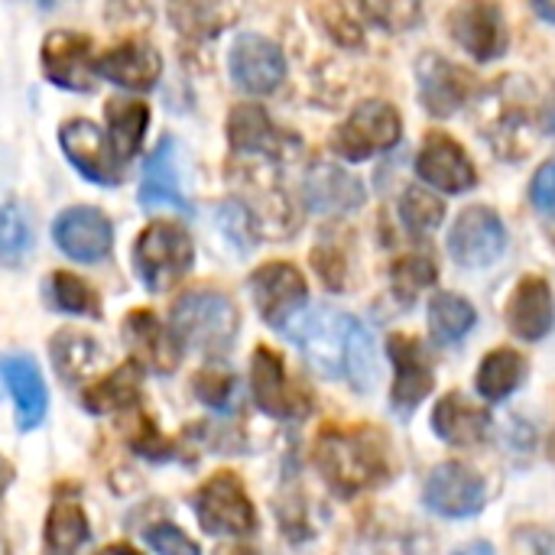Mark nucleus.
I'll return each instance as SVG.
<instances>
[{"instance_id":"nucleus-20","label":"nucleus","mask_w":555,"mask_h":555,"mask_svg":"<svg viewBox=\"0 0 555 555\" xmlns=\"http://www.w3.org/2000/svg\"><path fill=\"white\" fill-rule=\"evenodd\" d=\"M302 198L309 205V211L335 218V215H351L364 205L367 192L361 185V179H354L348 169H341L338 163H312L306 179H302Z\"/></svg>"},{"instance_id":"nucleus-5","label":"nucleus","mask_w":555,"mask_h":555,"mask_svg":"<svg viewBox=\"0 0 555 555\" xmlns=\"http://www.w3.org/2000/svg\"><path fill=\"white\" fill-rule=\"evenodd\" d=\"M354 328V315H345L338 309L319 306L306 312L296 325H286V338L299 345L306 361L325 374V377H345V358H348V338Z\"/></svg>"},{"instance_id":"nucleus-29","label":"nucleus","mask_w":555,"mask_h":555,"mask_svg":"<svg viewBox=\"0 0 555 555\" xmlns=\"http://www.w3.org/2000/svg\"><path fill=\"white\" fill-rule=\"evenodd\" d=\"M527 367H530L527 358L514 348H494L491 354H485V361L478 364V377H475L481 400L501 403L511 393H517L520 384L527 380Z\"/></svg>"},{"instance_id":"nucleus-1","label":"nucleus","mask_w":555,"mask_h":555,"mask_svg":"<svg viewBox=\"0 0 555 555\" xmlns=\"http://www.w3.org/2000/svg\"><path fill=\"white\" fill-rule=\"evenodd\" d=\"M315 468L338 498H358L393 472L387 439L371 426H328L315 439Z\"/></svg>"},{"instance_id":"nucleus-23","label":"nucleus","mask_w":555,"mask_h":555,"mask_svg":"<svg viewBox=\"0 0 555 555\" xmlns=\"http://www.w3.org/2000/svg\"><path fill=\"white\" fill-rule=\"evenodd\" d=\"M491 413L462 393H446L433 410V433L455 449H475L491 436Z\"/></svg>"},{"instance_id":"nucleus-48","label":"nucleus","mask_w":555,"mask_h":555,"mask_svg":"<svg viewBox=\"0 0 555 555\" xmlns=\"http://www.w3.org/2000/svg\"><path fill=\"white\" fill-rule=\"evenodd\" d=\"M533 3V10L546 20V23H553L555 26V0H530Z\"/></svg>"},{"instance_id":"nucleus-37","label":"nucleus","mask_w":555,"mask_h":555,"mask_svg":"<svg viewBox=\"0 0 555 555\" xmlns=\"http://www.w3.org/2000/svg\"><path fill=\"white\" fill-rule=\"evenodd\" d=\"M49 293H52V306H55L59 312H68V315H91V319L101 315V302H98L94 289H91L85 280H78L75 273H65V270L52 273Z\"/></svg>"},{"instance_id":"nucleus-35","label":"nucleus","mask_w":555,"mask_h":555,"mask_svg":"<svg viewBox=\"0 0 555 555\" xmlns=\"http://www.w3.org/2000/svg\"><path fill=\"white\" fill-rule=\"evenodd\" d=\"M345 380L358 390L367 393L377 384V348L371 332L354 319L351 338H348V358H345Z\"/></svg>"},{"instance_id":"nucleus-14","label":"nucleus","mask_w":555,"mask_h":555,"mask_svg":"<svg viewBox=\"0 0 555 555\" xmlns=\"http://www.w3.org/2000/svg\"><path fill=\"white\" fill-rule=\"evenodd\" d=\"M228 65H231L234 85L244 94H254V98L273 94L283 85V78H286V55H283V49L273 39L257 36V33H244V36L234 39Z\"/></svg>"},{"instance_id":"nucleus-50","label":"nucleus","mask_w":555,"mask_h":555,"mask_svg":"<svg viewBox=\"0 0 555 555\" xmlns=\"http://www.w3.org/2000/svg\"><path fill=\"white\" fill-rule=\"evenodd\" d=\"M98 555H140L137 550H130V546H107V550H101Z\"/></svg>"},{"instance_id":"nucleus-26","label":"nucleus","mask_w":555,"mask_h":555,"mask_svg":"<svg viewBox=\"0 0 555 555\" xmlns=\"http://www.w3.org/2000/svg\"><path fill=\"white\" fill-rule=\"evenodd\" d=\"M124 338L130 341V348L137 351V364H150L159 374H172L179 367L182 358V345L176 341V335L169 328L159 325V319L146 309L130 312L124 322Z\"/></svg>"},{"instance_id":"nucleus-11","label":"nucleus","mask_w":555,"mask_h":555,"mask_svg":"<svg viewBox=\"0 0 555 555\" xmlns=\"http://www.w3.org/2000/svg\"><path fill=\"white\" fill-rule=\"evenodd\" d=\"M250 293H254L260 319L270 328H286L299 315V309H306L309 302L306 276L293 263H283V260L263 263L250 276Z\"/></svg>"},{"instance_id":"nucleus-6","label":"nucleus","mask_w":555,"mask_h":555,"mask_svg":"<svg viewBox=\"0 0 555 555\" xmlns=\"http://www.w3.org/2000/svg\"><path fill=\"white\" fill-rule=\"evenodd\" d=\"M449 36L459 49H465L475 62L488 65L507 55L511 29L501 3L494 0H459L446 16Z\"/></svg>"},{"instance_id":"nucleus-18","label":"nucleus","mask_w":555,"mask_h":555,"mask_svg":"<svg viewBox=\"0 0 555 555\" xmlns=\"http://www.w3.org/2000/svg\"><path fill=\"white\" fill-rule=\"evenodd\" d=\"M42 72L52 85L65 91H91L94 88L91 39L68 29L49 33L42 39Z\"/></svg>"},{"instance_id":"nucleus-7","label":"nucleus","mask_w":555,"mask_h":555,"mask_svg":"<svg viewBox=\"0 0 555 555\" xmlns=\"http://www.w3.org/2000/svg\"><path fill=\"white\" fill-rule=\"evenodd\" d=\"M507 250V228L488 205H468L449 231V257L462 270L494 267Z\"/></svg>"},{"instance_id":"nucleus-10","label":"nucleus","mask_w":555,"mask_h":555,"mask_svg":"<svg viewBox=\"0 0 555 555\" xmlns=\"http://www.w3.org/2000/svg\"><path fill=\"white\" fill-rule=\"evenodd\" d=\"M423 501L433 514L446 520H465L485 511L488 488L485 478L465 462H442L429 472Z\"/></svg>"},{"instance_id":"nucleus-13","label":"nucleus","mask_w":555,"mask_h":555,"mask_svg":"<svg viewBox=\"0 0 555 555\" xmlns=\"http://www.w3.org/2000/svg\"><path fill=\"white\" fill-rule=\"evenodd\" d=\"M416 176L429 189H439L446 195H465L478 185V169H475L472 156L465 153V146L455 137H449L442 130L426 133L420 156H416Z\"/></svg>"},{"instance_id":"nucleus-41","label":"nucleus","mask_w":555,"mask_h":555,"mask_svg":"<svg viewBox=\"0 0 555 555\" xmlns=\"http://www.w3.org/2000/svg\"><path fill=\"white\" fill-rule=\"evenodd\" d=\"M221 228H224V234L234 241V244H241L244 250L257 241V228H254V218H250V211L244 208V202H224L221 205Z\"/></svg>"},{"instance_id":"nucleus-25","label":"nucleus","mask_w":555,"mask_h":555,"mask_svg":"<svg viewBox=\"0 0 555 555\" xmlns=\"http://www.w3.org/2000/svg\"><path fill=\"white\" fill-rule=\"evenodd\" d=\"M140 205L143 208H182V211H189L182 179H179V146L172 137H163L143 166Z\"/></svg>"},{"instance_id":"nucleus-16","label":"nucleus","mask_w":555,"mask_h":555,"mask_svg":"<svg viewBox=\"0 0 555 555\" xmlns=\"http://www.w3.org/2000/svg\"><path fill=\"white\" fill-rule=\"evenodd\" d=\"M59 143H62V153L68 156V163L94 185L120 182V163L111 153V143L104 140L101 127H94L91 120H85V117L65 120L59 130Z\"/></svg>"},{"instance_id":"nucleus-15","label":"nucleus","mask_w":555,"mask_h":555,"mask_svg":"<svg viewBox=\"0 0 555 555\" xmlns=\"http://www.w3.org/2000/svg\"><path fill=\"white\" fill-rule=\"evenodd\" d=\"M52 237L65 257H72L78 263H98L111 254L114 228L104 211H98L91 205H78V208H65L55 218Z\"/></svg>"},{"instance_id":"nucleus-12","label":"nucleus","mask_w":555,"mask_h":555,"mask_svg":"<svg viewBox=\"0 0 555 555\" xmlns=\"http://www.w3.org/2000/svg\"><path fill=\"white\" fill-rule=\"evenodd\" d=\"M250 377H254V400L257 406L273 416V420H302L312 410V397L289 380L283 358L260 345L250 361Z\"/></svg>"},{"instance_id":"nucleus-33","label":"nucleus","mask_w":555,"mask_h":555,"mask_svg":"<svg viewBox=\"0 0 555 555\" xmlns=\"http://www.w3.org/2000/svg\"><path fill=\"white\" fill-rule=\"evenodd\" d=\"M436 280L439 270L426 254H406L390 267V289L400 299V306H413L429 286H436Z\"/></svg>"},{"instance_id":"nucleus-22","label":"nucleus","mask_w":555,"mask_h":555,"mask_svg":"<svg viewBox=\"0 0 555 555\" xmlns=\"http://www.w3.org/2000/svg\"><path fill=\"white\" fill-rule=\"evenodd\" d=\"M159 72H163V55L143 39H127L94 59V75H104L107 81H114L127 91L156 88Z\"/></svg>"},{"instance_id":"nucleus-44","label":"nucleus","mask_w":555,"mask_h":555,"mask_svg":"<svg viewBox=\"0 0 555 555\" xmlns=\"http://www.w3.org/2000/svg\"><path fill=\"white\" fill-rule=\"evenodd\" d=\"M517 555H555V537L543 527H524L514 537Z\"/></svg>"},{"instance_id":"nucleus-4","label":"nucleus","mask_w":555,"mask_h":555,"mask_svg":"<svg viewBox=\"0 0 555 555\" xmlns=\"http://www.w3.org/2000/svg\"><path fill=\"white\" fill-rule=\"evenodd\" d=\"M403 140V117L390 101H361L332 137V150L348 163H364Z\"/></svg>"},{"instance_id":"nucleus-51","label":"nucleus","mask_w":555,"mask_h":555,"mask_svg":"<svg viewBox=\"0 0 555 555\" xmlns=\"http://www.w3.org/2000/svg\"><path fill=\"white\" fill-rule=\"evenodd\" d=\"M218 555H257L254 550H221Z\"/></svg>"},{"instance_id":"nucleus-47","label":"nucleus","mask_w":555,"mask_h":555,"mask_svg":"<svg viewBox=\"0 0 555 555\" xmlns=\"http://www.w3.org/2000/svg\"><path fill=\"white\" fill-rule=\"evenodd\" d=\"M540 124H543V130L546 133H553L555 137V94L543 104V117H540Z\"/></svg>"},{"instance_id":"nucleus-9","label":"nucleus","mask_w":555,"mask_h":555,"mask_svg":"<svg viewBox=\"0 0 555 555\" xmlns=\"http://www.w3.org/2000/svg\"><path fill=\"white\" fill-rule=\"evenodd\" d=\"M416 91H420V104L433 117L446 120L478 94V81L472 78L468 68L455 65L452 59L439 52H423L416 59Z\"/></svg>"},{"instance_id":"nucleus-39","label":"nucleus","mask_w":555,"mask_h":555,"mask_svg":"<svg viewBox=\"0 0 555 555\" xmlns=\"http://www.w3.org/2000/svg\"><path fill=\"white\" fill-rule=\"evenodd\" d=\"M192 390L205 406L218 413H231L237 406V377L231 371H202L192 380Z\"/></svg>"},{"instance_id":"nucleus-27","label":"nucleus","mask_w":555,"mask_h":555,"mask_svg":"<svg viewBox=\"0 0 555 555\" xmlns=\"http://www.w3.org/2000/svg\"><path fill=\"white\" fill-rule=\"evenodd\" d=\"M104 120H107L111 153L117 156L120 166L130 163L143 146V137L150 127V107L133 98H111L104 107Z\"/></svg>"},{"instance_id":"nucleus-52","label":"nucleus","mask_w":555,"mask_h":555,"mask_svg":"<svg viewBox=\"0 0 555 555\" xmlns=\"http://www.w3.org/2000/svg\"><path fill=\"white\" fill-rule=\"evenodd\" d=\"M59 3H62V0H39V7H46V10H49V7H59Z\"/></svg>"},{"instance_id":"nucleus-2","label":"nucleus","mask_w":555,"mask_h":555,"mask_svg":"<svg viewBox=\"0 0 555 555\" xmlns=\"http://www.w3.org/2000/svg\"><path fill=\"white\" fill-rule=\"evenodd\" d=\"M169 332L179 345H189L208 358H224L237 338V306L221 293H189L172 306Z\"/></svg>"},{"instance_id":"nucleus-43","label":"nucleus","mask_w":555,"mask_h":555,"mask_svg":"<svg viewBox=\"0 0 555 555\" xmlns=\"http://www.w3.org/2000/svg\"><path fill=\"white\" fill-rule=\"evenodd\" d=\"M530 202H533V208L540 215H546V218L555 221V159H546L537 169V176L530 182Z\"/></svg>"},{"instance_id":"nucleus-34","label":"nucleus","mask_w":555,"mask_h":555,"mask_svg":"<svg viewBox=\"0 0 555 555\" xmlns=\"http://www.w3.org/2000/svg\"><path fill=\"white\" fill-rule=\"evenodd\" d=\"M400 221L410 234H433L446 221V202L426 185H410L400 198Z\"/></svg>"},{"instance_id":"nucleus-46","label":"nucleus","mask_w":555,"mask_h":555,"mask_svg":"<svg viewBox=\"0 0 555 555\" xmlns=\"http://www.w3.org/2000/svg\"><path fill=\"white\" fill-rule=\"evenodd\" d=\"M452 555H498V553H494V546H491L488 540H475V543H465L462 550H455Z\"/></svg>"},{"instance_id":"nucleus-19","label":"nucleus","mask_w":555,"mask_h":555,"mask_svg":"<svg viewBox=\"0 0 555 555\" xmlns=\"http://www.w3.org/2000/svg\"><path fill=\"white\" fill-rule=\"evenodd\" d=\"M228 143L234 153L260 159H283L293 146H299V140L283 133L260 104H237L228 114Z\"/></svg>"},{"instance_id":"nucleus-40","label":"nucleus","mask_w":555,"mask_h":555,"mask_svg":"<svg viewBox=\"0 0 555 555\" xmlns=\"http://www.w3.org/2000/svg\"><path fill=\"white\" fill-rule=\"evenodd\" d=\"M312 267H315V273L322 276V283L328 289H335V293L345 289V283H348V257L335 244H319L312 250Z\"/></svg>"},{"instance_id":"nucleus-17","label":"nucleus","mask_w":555,"mask_h":555,"mask_svg":"<svg viewBox=\"0 0 555 555\" xmlns=\"http://www.w3.org/2000/svg\"><path fill=\"white\" fill-rule=\"evenodd\" d=\"M387 351H390V361H393V371H397L393 390H390L393 410L400 416H410L436 387L433 364L426 358V348L410 335H390Z\"/></svg>"},{"instance_id":"nucleus-45","label":"nucleus","mask_w":555,"mask_h":555,"mask_svg":"<svg viewBox=\"0 0 555 555\" xmlns=\"http://www.w3.org/2000/svg\"><path fill=\"white\" fill-rule=\"evenodd\" d=\"M130 446H133L140 455H146V459H166V442H163V436L156 433V426H153L150 420H140V426H137Z\"/></svg>"},{"instance_id":"nucleus-42","label":"nucleus","mask_w":555,"mask_h":555,"mask_svg":"<svg viewBox=\"0 0 555 555\" xmlns=\"http://www.w3.org/2000/svg\"><path fill=\"white\" fill-rule=\"evenodd\" d=\"M146 543L156 550V555H202L198 546L176 527L169 524H159V527H150L146 530Z\"/></svg>"},{"instance_id":"nucleus-49","label":"nucleus","mask_w":555,"mask_h":555,"mask_svg":"<svg viewBox=\"0 0 555 555\" xmlns=\"http://www.w3.org/2000/svg\"><path fill=\"white\" fill-rule=\"evenodd\" d=\"M10 481H13V468H10V462L0 455V498H3V491L10 488Z\"/></svg>"},{"instance_id":"nucleus-32","label":"nucleus","mask_w":555,"mask_h":555,"mask_svg":"<svg viewBox=\"0 0 555 555\" xmlns=\"http://www.w3.org/2000/svg\"><path fill=\"white\" fill-rule=\"evenodd\" d=\"M52 361L65 380H81L101 361V345L81 332H59L52 338Z\"/></svg>"},{"instance_id":"nucleus-21","label":"nucleus","mask_w":555,"mask_h":555,"mask_svg":"<svg viewBox=\"0 0 555 555\" xmlns=\"http://www.w3.org/2000/svg\"><path fill=\"white\" fill-rule=\"evenodd\" d=\"M504 319L520 341L546 338L555 325L553 286L543 276H524L507 299Z\"/></svg>"},{"instance_id":"nucleus-28","label":"nucleus","mask_w":555,"mask_h":555,"mask_svg":"<svg viewBox=\"0 0 555 555\" xmlns=\"http://www.w3.org/2000/svg\"><path fill=\"white\" fill-rule=\"evenodd\" d=\"M88 537L91 530H88L78 498L62 488L46 517V550L49 555H78V550L88 543Z\"/></svg>"},{"instance_id":"nucleus-36","label":"nucleus","mask_w":555,"mask_h":555,"mask_svg":"<svg viewBox=\"0 0 555 555\" xmlns=\"http://www.w3.org/2000/svg\"><path fill=\"white\" fill-rule=\"evenodd\" d=\"M33 250V224L29 215L10 202L0 205V263L3 267H20Z\"/></svg>"},{"instance_id":"nucleus-30","label":"nucleus","mask_w":555,"mask_h":555,"mask_svg":"<svg viewBox=\"0 0 555 555\" xmlns=\"http://www.w3.org/2000/svg\"><path fill=\"white\" fill-rule=\"evenodd\" d=\"M137 397H140V364L127 361L117 371H111L101 380H94L91 387H85L81 403H85L88 413L104 416V413H117V410L133 406Z\"/></svg>"},{"instance_id":"nucleus-24","label":"nucleus","mask_w":555,"mask_h":555,"mask_svg":"<svg viewBox=\"0 0 555 555\" xmlns=\"http://www.w3.org/2000/svg\"><path fill=\"white\" fill-rule=\"evenodd\" d=\"M0 380L13 397L20 429H36L46 420V406H49L46 384H42V374H39L36 361L26 358V354L0 358Z\"/></svg>"},{"instance_id":"nucleus-3","label":"nucleus","mask_w":555,"mask_h":555,"mask_svg":"<svg viewBox=\"0 0 555 555\" xmlns=\"http://www.w3.org/2000/svg\"><path fill=\"white\" fill-rule=\"evenodd\" d=\"M192 260H195L192 237L172 221L150 224L133 244V267L150 293L172 289L192 270Z\"/></svg>"},{"instance_id":"nucleus-8","label":"nucleus","mask_w":555,"mask_h":555,"mask_svg":"<svg viewBox=\"0 0 555 555\" xmlns=\"http://www.w3.org/2000/svg\"><path fill=\"white\" fill-rule=\"evenodd\" d=\"M195 514L205 533H228V537H250L257 530V511L237 481V475H215L195 494Z\"/></svg>"},{"instance_id":"nucleus-38","label":"nucleus","mask_w":555,"mask_h":555,"mask_svg":"<svg viewBox=\"0 0 555 555\" xmlns=\"http://www.w3.org/2000/svg\"><path fill=\"white\" fill-rule=\"evenodd\" d=\"M361 7L387 33H406L423 20V0H361Z\"/></svg>"},{"instance_id":"nucleus-31","label":"nucleus","mask_w":555,"mask_h":555,"mask_svg":"<svg viewBox=\"0 0 555 555\" xmlns=\"http://www.w3.org/2000/svg\"><path fill=\"white\" fill-rule=\"evenodd\" d=\"M478 322V312L475 306L459 296V293H436L429 299V335L436 345H455L462 341Z\"/></svg>"}]
</instances>
